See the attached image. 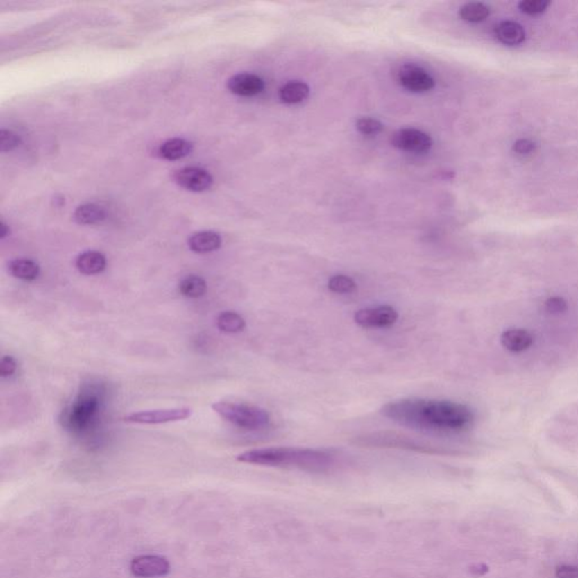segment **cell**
<instances>
[{
	"mask_svg": "<svg viewBox=\"0 0 578 578\" xmlns=\"http://www.w3.org/2000/svg\"><path fill=\"white\" fill-rule=\"evenodd\" d=\"M381 414L401 426L428 433H460L475 423L473 409L448 400H397L382 407Z\"/></svg>",
	"mask_w": 578,
	"mask_h": 578,
	"instance_id": "cell-1",
	"label": "cell"
},
{
	"mask_svg": "<svg viewBox=\"0 0 578 578\" xmlns=\"http://www.w3.org/2000/svg\"><path fill=\"white\" fill-rule=\"evenodd\" d=\"M212 408L223 419L243 430H264L270 423L269 414L259 407L219 401Z\"/></svg>",
	"mask_w": 578,
	"mask_h": 578,
	"instance_id": "cell-5",
	"label": "cell"
},
{
	"mask_svg": "<svg viewBox=\"0 0 578 578\" xmlns=\"http://www.w3.org/2000/svg\"><path fill=\"white\" fill-rule=\"evenodd\" d=\"M105 396L106 388L100 382L84 383L76 399L61 411L59 424L71 433H87L97 424Z\"/></svg>",
	"mask_w": 578,
	"mask_h": 578,
	"instance_id": "cell-3",
	"label": "cell"
},
{
	"mask_svg": "<svg viewBox=\"0 0 578 578\" xmlns=\"http://www.w3.org/2000/svg\"><path fill=\"white\" fill-rule=\"evenodd\" d=\"M106 219V214L102 207L95 203H85L77 207L74 212V221L79 225L99 224Z\"/></svg>",
	"mask_w": 578,
	"mask_h": 578,
	"instance_id": "cell-20",
	"label": "cell"
},
{
	"mask_svg": "<svg viewBox=\"0 0 578 578\" xmlns=\"http://www.w3.org/2000/svg\"><path fill=\"white\" fill-rule=\"evenodd\" d=\"M180 294L188 298H199L206 294L207 282L198 275H189L178 284Z\"/></svg>",
	"mask_w": 578,
	"mask_h": 578,
	"instance_id": "cell-21",
	"label": "cell"
},
{
	"mask_svg": "<svg viewBox=\"0 0 578 578\" xmlns=\"http://www.w3.org/2000/svg\"><path fill=\"white\" fill-rule=\"evenodd\" d=\"M173 181L181 188L192 192H203L212 188L214 179L208 171L201 167H187L174 171Z\"/></svg>",
	"mask_w": 578,
	"mask_h": 578,
	"instance_id": "cell-9",
	"label": "cell"
},
{
	"mask_svg": "<svg viewBox=\"0 0 578 578\" xmlns=\"http://www.w3.org/2000/svg\"><path fill=\"white\" fill-rule=\"evenodd\" d=\"M10 235V228L7 226L3 221L0 223V237L1 239H5V237H8Z\"/></svg>",
	"mask_w": 578,
	"mask_h": 578,
	"instance_id": "cell-32",
	"label": "cell"
},
{
	"mask_svg": "<svg viewBox=\"0 0 578 578\" xmlns=\"http://www.w3.org/2000/svg\"><path fill=\"white\" fill-rule=\"evenodd\" d=\"M237 460L257 466L325 473L332 468L336 457L331 452L314 448H268L244 452Z\"/></svg>",
	"mask_w": 578,
	"mask_h": 578,
	"instance_id": "cell-2",
	"label": "cell"
},
{
	"mask_svg": "<svg viewBox=\"0 0 578 578\" xmlns=\"http://www.w3.org/2000/svg\"><path fill=\"white\" fill-rule=\"evenodd\" d=\"M17 367H19V365H17L15 358L12 356H3L1 358V362H0V376L3 379L10 377V376L15 374Z\"/></svg>",
	"mask_w": 578,
	"mask_h": 578,
	"instance_id": "cell-30",
	"label": "cell"
},
{
	"mask_svg": "<svg viewBox=\"0 0 578 578\" xmlns=\"http://www.w3.org/2000/svg\"><path fill=\"white\" fill-rule=\"evenodd\" d=\"M556 578H578V567L572 565H560L554 572Z\"/></svg>",
	"mask_w": 578,
	"mask_h": 578,
	"instance_id": "cell-31",
	"label": "cell"
},
{
	"mask_svg": "<svg viewBox=\"0 0 578 578\" xmlns=\"http://www.w3.org/2000/svg\"><path fill=\"white\" fill-rule=\"evenodd\" d=\"M130 570L133 576L139 578H156L165 576L170 572V563L161 556H139L131 561Z\"/></svg>",
	"mask_w": 578,
	"mask_h": 578,
	"instance_id": "cell-11",
	"label": "cell"
},
{
	"mask_svg": "<svg viewBox=\"0 0 578 578\" xmlns=\"http://www.w3.org/2000/svg\"><path fill=\"white\" fill-rule=\"evenodd\" d=\"M309 95V87L306 83L291 80L279 88V100L284 104H297L303 102Z\"/></svg>",
	"mask_w": 578,
	"mask_h": 578,
	"instance_id": "cell-18",
	"label": "cell"
},
{
	"mask_svg": "<svg viewBox=\"0 0 578 578\" xmlns=\"http://www.w3.org/2000/svg\"><path fill=\"white\" fill-rule=\"evenodd\" d=\"M459 15L464 21L469 22V23H480L489 17L491 8L486 3L473 1V3H464V6L460 8Z\"/></svg>",
	"mask_w": 578,
	"mask_h": 578,
	"instance_id": "cell-23",
	"label": "cell"
},
{
	"mask_svg": "<svg viewBox=\"0 0 578 578\" xmlns=\"http://www.w3.org/2000/svg\"><path fill=\"white\" fill-rule=\"evenodd\" d=\"M228 88L230 93L239 96H255L264 91V82L255 74H237L228 79Z\"/></svg>",
	"mask_w": 578,
	"mask_h": 578,
	"instance_id": "cell-12",
	"label": "cell"
},
{
	"mask_svg": "<svg viewBox=\"0 0 578 578\" xmlns=\"http://www.w3.org/2000/svg\"><path fill=\"white\" fill-rule=\"evenodd\" d=\"M500 343L511 352H523L533 345V336L527 330L513 328L502 333Z\"/></svg>",
	"mask_w": 578,
	"mask_h": 578,
	"instance_id": "cell-15",
	"label": "cell"
},
{
	"mask_svg": "<svg viewBox=\"0 0 578 578\" xmlns=\"http://www.w3.org/2000/svg\"><path fill=\"white\" fill-rule=\"evenodd\" d=\"M328 288L336 294H350L357 289V284L348 275H336L329 279Z\"/></svg>",
	"mask_w": 578,
	"mask_h": 578,
	"instance_id": "cell-24",
	"label": "cell"
},
{
	"mask_svg": "<svg viewBox=\"0 0 578 578\" xmlns=\"http://www.w3.org/2000/svg\"><path fill=\"white\" fill-rule=\"evenodd\" d=\"M194 149V145L188 140L182 138H172L162 144L158 149V154L167 161H176L188 156Z\"/></svg>",
	"mask_w": 578,
	"mask_h": 578,
	"instance_id": "cell-17",
	"label": "cell"
},
{
	"mask_svg": "<svg viewBox=\"0 0 578 578\" xmlns=\"http://www.w3.org/2000/svg\"><path fill=\"white\" fill-rule=\"evenodd\" d=\"M19 144H21V138L15 133L5 130V129H3L0 133V148H1V152H10L16 147H19Z\"/></svg>",
	"mask_w": 578,
	"mask_h": 578,
	"instance_id": "cell-27",
	"label": "cell"
},
{
	"mask_svg": "<svg viewBox=\"0 0 578 578\" xmlns=\"http://www.w3.org/2000/svg\"><path fill=\"white\" fill-rule=\"evenodd\" d=\"M77 270L86 275H99L106 268V257L99 251H85L76 257Z\"/></svg>",
	"mask_w": 578,
	"mask_h": 578,
	"instance_id": "cell-16",
	"label": "cell"
},
{
	"mask_svg": "<svg viewBox=\"0 0 578 578\" xmlns=\"http://www.w3.org/2000/svg\"><path fill=\"white\" fill-rule=\"evenodd\" d=\"M391 144L403 152L424 154L433 147V139L428 133L415 128H402L391 136Z\"/></svg>",
	"mask_w": 578,
	"mask_h": 578,
	"instance_id": "cell-6",
	"label": "cell"
},
{
	"mask_svg": "<svg viewBox=\"0 0 578 578\" xmlns=\"http://www.w3.org/2000/svg\"><path fill=\"white\" fill-rule=\"evenodd\" d=\"M545 307L549 313L560 314V313L567 311L568 304H567L566 300H563V297L552 296L549 297L548 300H545Z\"/></svg>",
	"mask_w": 578,
	"mask_h": 578,
	"instance_id": "cell-29",
	"label": "cell"
},
{
	"mask_svg": "<svg viewBox=\"0 0 578 578\" xmlns=\"http://www.w3.org/2000/svg\"><path fill=\"white\" fill-rule=\"evenodd\" d=\"M398 80L400 85L414 93H424L433 90L435 80L428 71L416 66V65H405L398 73Z\"/></svg>",
	"mask_w": 578,
	"mask_h": 578,
	"instance_id": "cell-10",
	"label": "cell"
},
{
	"mask_svg": "<svg viewBox=\"0 0 578 578\" xmlns=\"http://www.w3.org/2000/svg\"><path fill=\"white\" fill-rule=\"evenodd\" d=\"M493 34L502 44L518 46L525 41L527 34L520 23L514 21H502L493 28Z\"/></svg>",
	"mask_w": 578,
	"mask_h": 578,
	"instance_id": "cell-13",
	"label": "cell"
},
{
	"mask_svg": "<svg viewBox=\"0 0 578 578\" xmlns=\"http://www.w3.org/2000/svg\"><path fill=\"white\" fill-rule=\"evenodd\" d=\"M217 328L221 332L224 333H239L242 332L246 327V322L242 315L233 311L221 312L217 316Z\"/></svg>",
	"mask_w": 578,
	"mask_h": 578,
	"instance_id": "cell-22",
	"label": "cell"
},
{
	"mask_svg": "<svg viewBox=\"0 0 578 578\" xmlns=\"http://www.w3.org/2000/svg\"><path fill=\"white\" fill-rule=\"evenodd\" d=\"M354 443L357 446L368 448H398L406 451L426 453V454H448L450 452L445 448L436 445L425 439L408 436L405 434L380 432V433L366 434L355 437Z\"/></svg>",
	"mask_w": 578,
	"mask_h": 578,
	"instance_id": "cell-4",
	"label": "cell"
},
{
	"mask_svg": "<svg viewBox=\"0 0 578 578\" xmlns=\"http://www.w3.org/2000/svg\"><path fill=\"white\" fill-rule=\"evenodd\" d=\"M7 268H8V273L12 277L25 280V282L35 280L40 275L39 264L35 261L24 259V257L10 261Z\"/></svg>",
	"mask_w": 578,
	"mask_h": 578,
	"instance_id": "cell-19",
	"label": "cell"
},
{
	"mask_svg": "<svg viewBox=\"0 0 578 578\" xmlns=\"http://www.w3.org/2000/svg\"><path fill=\"white\" fill-rule=\"evenodd\" d=\"M356 128L364 136H377L383 131V124L377 119L363 117L356 121Z\"/></svg>",
	"mask_w": 578,
	"mask_h": 578,
	"instance_id": "cell-25",
	"label": "cell"
},
{
	"mask_svg": "<svg viewBox=\"0 0 578 578\" xmlns=\"http://www.w3.org/2000/svg\"><path fill=\"white\" fill-rule=\"evenodd\" d=\"M550 5V1L547 0H522L518 3V10L524 14L530 16L540 15L545 12Z\"/></svg>",
	"mask_w": 578,
	"mask_h": 578,
	"instance_id": "cell-26",
	"label": "cell"
},
{
	"mask_svg": "<svg viewBox=\"0 0 578 578\" xmlns=\"http://www.w3.org/2000/svg\"><path fill=\"white\" fill-rule=\"evenodd\" d=\"M536 142H532L527 138H521L514 142L513 145V152L518 156H530L533 153L536 152Z\"/></svg>",
	"mask_w": 578,
	"mask_h": 578,
	"instance_id": "cell-28",
	"label": "cell"
},
{
	"mask_svg": "<svg viewBox=\"0 0 578 578\" xmlns=\"http://www.w3.org/2000/svg\"><path fill=\"white\" fill-rule=\"evenodd\" d=\"M192 415L190 408L160 409V410H146V411L133 412L126 416L124 420L130 424L161 425L167 423H176L188 419Z\"/></svg>",
	"mask_w": 578,
	"mask_h": 578,
	"instance_id": "cell-7",
	"label": "cell"
},
{
	"mask_svg": "<svg viewBox=\"0 0 578 578\" xmlns=\"http://www.w3.org/2000/svg\"><path fill=\"white\" fill-rule=\"evenodd\" d=\"M398 318L399 314L397 309L389 305L362 309L355 313L354 316L355 322L365 329L389 328L393 325L398 321Z\"/></svg>",
	"mask_w": 578,
	"mask_h": 578,
	"instance_id": "cell-8",
	"label": "cell"
},
{
	"mask_svg": "<svg viewBox=\"0 0 578 578\" xmlns=\"http://www.w3.org/2000/svg\"><path fill=\"white\" fill-rule=\"evenodd\" d=\"M188 246L194 253L206 255L221 248V237L214 230H201L189 237Z\"/></svg>",
	"mask_w": 578,
	"mask_h": 578,
	"instance_id": "cell-14",
	"label": "cell"
}]
</instances>
